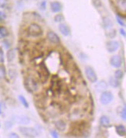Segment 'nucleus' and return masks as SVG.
<instances>
[{"mask_svg": "<svg viewBox=\"0 0 126 138\" xmlns=\"http://www.w3.org/2000/svg\"><path fill=\"white\" fill-rule=\"evenodd\" d=\"M6 17H7V16H6V12H4L3 11H0V23L4 22L6 19Z\"/></svg>", "mask_w": 126, "mask_h": 138, "instance_id": "7c9ffc66", "label": "nucleus"}, {"mask_svg": "<svg viewBox=\"0 0 126 138\" xmlns=\"http://www.w3.org/2000/svg\"><path fill=\"white\" fill-rule=\"evenodd\" d=\"M0 127H1V123H0Z\"/></svg>", "mask_w": 126, "mask_h": 138, "instance_id": "a19ab883", "label": "nucleus"}, {"mask_svg": "<svg viewBox=\"0 0 126 138\" xmlns=\"http://www.w3.org/2000/svg\"><path fill=\"white\" fill-rule=\"evenodd\" d=\"M7 4L6 0H0V8H5Z\"/></svg>", "mask_w": 126, "mask_h": 138, "instance_id": "c9c22d12", "label": "nucleus"}, {"mask_svg": "<svg viewBox=\"0 0 126 138\" xmlns=\"http://www.w3.org/2000/svg\"><path fill=\"white\" fill-rule=\"evenodd\" d=\"M93 4L95 7H100L101 6V0H93Z\"/></svg>", "mask_w": 126, "mask_h": 138, "instance_id": "72a5a7b5", "label": "nucleus"}, {"mask_svg": "<svg viewBox=\"0 0 126 138\" xmlns=\"http://www.w3.org/2000/svg\"><path fill=\"white\" fill-rule=\"evenodd\" d=\"M109 85L112 86V87H113V88H117V87H118V86L120 85V82L115 77H111L109 78Z\"/></svg>", "mask_w": 126, "mask_h": 138, "instance_id": "5701e85b", "label": "nucleus"}, {"mask_svg": "<svg viewBox=\"0 0 126 138\" xmlns=\"http://www.w3.org/2000/svg\"><path fill=\"white\" fill-rule=\"evenodd\" d=\"M4 62V53L2 48H0V64Z\"/></svg>", "mask_w": 126, "mask_h": 138, "instance_id": "473e14b6", "label": "nucleus"}, {"mask_svg": "<svg viewBox=\"0 0 126 138\" xmlns=\"http://www.w3.org/2000/svg\"><path fill=\"white\" fill-rule=\"evenodd\" d=\"M34 104L39 109H44L46 107V99L45 97L40 94L37 95L34 98Z\"/></svg>", "mask_w": 126, "mask_h": 138, "instance_id": "6e6552de", "label": "nucleus"}, {"mask_svg": "<svg viewBox=\"0 0 126 138\" xmlns=\"http://www.w3.org/2000/svg\"><path fill=\"white\" fill-rule=\"evenodd\" d=\"M19 130L23 136H25L28 138H36L39 135L37 130L33 127H20L19 128Z\"/></svg>", "mask_w": 126, "mask_h": 138, "instance_id": "20e7f679", "label": "nucleus"}, {"mask_svg": "<svg viewBox=\"0 0 126 138\" xmlns=\"http://www.w3.org/2000/svg\"><path fill=\"white\" fill-rule=\"evenodd\" d=\"M37 73H38V75L40 77V81L43 83H45L49 78L50 72H49L47 67H46V65L44 64H42L40 65L38 70H37Z\"/></svg>", "mask_w": 126, "mask_h": 138, "instance_id": "39448f33", "label": "nucleus"}, {"mask_svg": "<svg viewBox=\"0 0 126 138\" xmlns=\"http://www.w3.org/2000/svg\"><path fill=\"white\" fill-rule=\"evenodd\" d=\"M116 19H117V22L118 23V24L119 25H121V26H125V23L124 22V20L122 19V17H121V16H119L118 14L117 15V16H116Z\"/></svg>", "mask_w": 126, "mask_h": 138, "instance_id": "c85d7f7f", "label": "nucleus"}, {"mask_svg": "<svg viewBox=\"0 0 126 138\" xmlns=\"http://www.w3.org/2000/svg\"><path fill=\"white\" fill-rule=\"evenodd\" d=\"M123 77H124V72L121 70L118 69V70L115 71V78L119 80V79H121Z\"/></svg>", "mask_w": 126, "mask_h": 138, "instance_id": "bb28decb", "label": "nucleus"}, {"mask_svg": "<svg viewBox=\"0 0 126 138\" xmlns=\"http://www.w3.org/2000/svg\"><path fill=\"white\" fill-rule=\"evenodd\" d=\"M106 35H107V37H108L109 38H114L115 37V35H116V31H115V30H109V32L106 33Z\"/></svg>", "mask_w": 126, "mask_h": 138, "instance_id": "c756f323", "label": "nucleus"}, {"mask_svg": "<svg viewBox=\"0 0 126 138\" xmlns=\"http://www.w3.org/2000/svg\"><path fill=\"white\" fill-rule=\"evenodd\" d=\"M114 99V95L112 92L104 91L101 93L100 96V102L103 105H107L112 102Z\"/></svg>", "mask_w": 126, "mask_h": 138, "instance_id": "423d86ee", "label": "nucleus"}, {"mask_svg": "<svg viewBox=\"0 0 126 138\" xmlns=\"http://www.w3.org/2000/svg\"><path fill=\"white\" fill-rule=\"evenodd\" d=\"M2 113V103L0 102V114Z\"/></svg>", "mask_w": 126, "mask_h": 138, "instance_id": "ea45409f", "label": "nucleus"}, {"mask_svg": "<svg viewBox=\"0 0 126 138\" xmlns=\"http://www.w3.org/2000/svg\"><path fill=\"white\" fill-rule=\"evenodd\" d=\"M117 6L122 11H124V12H125V9H126V1L125 0H117Z\"/></svg>", "mask_w": 126, "mask_h": 138, "instance_id": "b1692460", "label": "nucleus"}, {"mask_svg": "<svg viewBox=\"0 0 126 138\" xmlns=\"http://www.w3.org/2000/svg\"><path fill=\"white\" fill-rule=\"evenodd\" d=\"M121 117L123 120L125 121V119H126V109H125V107H124L122 111L121 112Z\"/></svg>", "mask_w": 126, "mask_h": 138, "instance_id": "2f4dec72", "label": "nucleus"}, {"mask_svg": "<svg viewBox=\"0 0 126 138\" xmlns=\"http://www.w3.org/2000/svg\"><path fill=\"white\" fill-rule=\"evenodd\" d=\"M121 64H122L121 58L118 55H114L110 59V64L113 67H116V68L120 67L121 66Z\"/></svg>", "mask_w": 126, "mask_h": 138, "instance_id": "f8f14e48", "label": "nucleus"}, {"mask_svg": "<svg viewBox=\"0 0 126 138\" xmlns=\"http://www.w3.org/2000/svg\"><path fill=\"white\" fill-rule=\"evenodd\" d=\"M6 75V70L4 65L0 64V79H3Z\"/></svg>", "mask_w": 126, "mask_h": 138, "instance_id": "a878e982", "label": "nucleus"}, {"mask_svg": "<svg viewBox=\"0 0 126 138\" xmlns=\"http://www.w3.org/2000/svg\"><path fill=\"white\" fill-rule=\"evenodd\" d=\"M9 138H20V137L15 133H10L9 135Z\"/></svg>", "mask_w": 126, "mask_h": 138, "instance_id": "e433bc0d", "label": "nucleus"}, {"mask_svg": "<svg viewBox=\"0 0 126 138\" xmlns=\"http://www.w3.org/2000/svg\"><path fill=\"white\" fill-rule=\"evenodd\" d=\"M9 30H7L6 27L3 26H0V39L6 38L9 36Z\"/></svg>", "mask_w": 126, "mask_h": 138, "instance_id": "4be33fe9", "label": "nucleus"}, {"mask_svg": "<svg viewBox=\"0 0 126 138\" xmlns=\"http://www.w3.org/2000/svg\"><path fill=\"white\" fill-rule=\"evenodd\" d=\"M107 89V83L104 80H101V81H98L95 85L96 91H98L99 92H103L106 91Z\"/></svg>", "mask_w": 126, "mask_h": 138, "instance_id": "4468645a", "label": "nucleus"}, {"mask_svg": "<svg viewBox=\"0 0 126 138\" xmlns=\"http://www.w3.org/2000/svg\"><path fill=\"white\" fill-rule=\"evenodd\" d=\"M103 26L105 29H109L113 26V21L108 16L103 18Z\"/></svg>", "mask_w": 126, "mask_h": 138, "instance_id": "412c9836", "label": "nucleus"}, {"mask_svg": "<svg viewBox=\"0 0 126 138\" xmlns=\"http://www.w3.org/2000/svg\"><path fill=\"white\" fill-rule=\"evenodd\" d=\"M24 87L29 93H35L39 89V84L33 77L27 76L24 78Z\"/></svg>", "mask_w": 126, "mask_h": 138, "instance_id": "f03ea898", "label": "nucleus"}, {"mask_svg": "<svg viewBox=\"0 0 126 138\" xmlns=\"http://www.w3.org/2000/svg\"><path fill=\"white\" fill-rule=\"evenodd\" d=\"M115 131L117 134L120 136H125L126 135V128L124 125L120 124L115 127Z\"/></svg>", "mask_w": 126, "mask_h": 138, "instance_id": "6ab92c4d", "label": "nucleus"}, {"mask_svg": "<svg viewBox=\"0 0 126 138\" xmlns=\"http://www.w3.org/2000/svg\"><path fill=\"white\" fill-rule=\"evenodd\" d=\"M85 75H86V77L89 81H91L92 83H95L98 81V76H97L95 71L93 69V67H90V66L86 67Z\"/></svg>", "mask_w": 126, "mask_h": 138, "instance_id": "0eeeda50", "label": "nucleus"}, {"mask_svg": "<svg viewBox=\"0 0 126 138\" xmlns=\"http://www.w3.org/2000/svg\"><path fill=\"white\" fill-rule=\"evenodd\" d=\"M15 54H16L15 49H11V50H8L6 58H7V61L9 63H11L14 61V59L15 58Z\"/></svg>", "mask_w": 126, "mask_h": 138, "instance_id": "aec40b11", "label": "nucleus"}, {"mask_svg": "<svg viewBox=\"0 0 126 138\" xmlns=\"http://www.w3.org/2000/svg\"><path fill=\"white\" fill-rule=\"evenodd\" d=\"M100 124L101 126H102L103 127H109L111 122H110V119L107 117V116H102L100 118Z\"/></svg>", "mask_w": 126, "mask_h": 138, "instance_id": "a211bd4d", "label": "nucleus"}, {"mask_svg": "<svg viewBox=\"0 0 126 138\" xmlns=\"http://www.w3.org/2000/svg\"><path fill=\"white\" fill-rule=\"evenodd\" d=\"M47 39L50 42H51L52 44H58L60 42V37L57 34L53 31H49L47 33Z\"/></svg>", "mask_w": 126, "mask_h": 138, "instance_id": "9d476101", "label": "nucleus"}, {"mask_svg": "<svg viewBox=\"0 0 126 138\" xmlns=\"http://www.w3.org/2000/svg\"><path fill=\"white\" fill-rule=\"evenodd\" d=\"M15 121L21 125H27L30 123V119L27 116H16L14 119Z\"/></svg>", "mask_w": 126, "mask_h": 138, "instance_id": "9b49d317", "label": "nucleus"}, {"mask_svg": "<svg viewBox=\"0 0 126 138\" xmlns=\"http://www.w3.org/2000/svg\"><path fill=\"white\" fill-rule=\"evenodd\" d=\"M88 124L85 121H77L71 123L70 133L74 136H86V133H88Z\"/></svg>", "mask_w": 126, "mask_h": 138, "instance_id": "f257e3e1", "label": "nucleus"}, {"mask_svg": "<svg viewBox=\"0 0 126 138\" xmlns=\"http://www.w3.org/2000/svg\"><path fill=\"white\" fill-rule=\"evenodd\" d=\"M50 134H51V136H52L53 138H59V135H58V133H57V131L52 130V131L50 132Z\"/></svg>", "mask_w": 126, "mask_h": 138, "instance_id": "f704fd0d", "label": "nucleus"}, {"mask_svg": "<svg viewBox=\"0 0 126 138\" xmlns=\"http://www.w3.org/2000/svg\"><path fill=\"white\" fill-rule=\"evenodd\" d=\"M107 50L109 53H114L119 48V43L116 40H110L106 44Z\"/></svg>", "mask_w": 126, "mask_h": 138, "instance_id": "1a4fd4ad", "label": "nucleus"}, {"mask_svg": "<svg viewBox=\"0 0 126 138\" xmlns=\"http://www.w3.org/2000/svg\"><path fill=\"white\" fill-rule=\"evenodd\" d=\"M51 89L53 92H59L60 89V80L58 79L57 76H54L52 78V82H51Z\"/></svg>", "mask_w": 126, "mask_h": 138, "instance_id": "ddd939ff", "label": "nucleus"}, {"mask_svg": "<svg viewBox=\"0 0 126 138\" xmlns=\"http://www.w3.org/2000/svg\"><path fill=\"white\" fill-rule=\"evenodd\" d=\"M19 100H20V102L22 103V105H23L25 108H26V109L29 108V103H28L26 99L23 95H19Z\"/></svg>", "mask_w": 126, "mask_h": 138, "instance_id": "393cba45", "label": "nucleus"}, {"mask_svg": "<svg viewBox=\"0 0 126 138\" xmlns=\"http://www.w3.org/2000/svg\"><path fill=\"white\" fill-rule=\"evenodd\" d=\"M64 20V16L62 15V14H57V15H56L55 16H54V21L56 22V23H60V22H62L63 20Z\"/></svg>", "mask_w": 126, "mask_h": 138, "instance_id": "cd10ccee", "label": "nucleus"}, {"mask_svg": "<svg viewBox=\"0 0 126 138\" xmlns=\"http://www.w3.org/2000/svg\"><path fill=\"white\" fill-rule=\"evenodd\" d=\"M46 7V1H43L41 3H40V9L42 10H44Z\"/></svg>", "mask_w": 126, "mask_h": 138, "instance_id": "4c0bfd02", "label": "nucleus"}, {"mask_svg": "<svg viewBox=\"0 0 126 138\" xmlns=\"http://www.w3.org/2000/svg\"><path fill=\"white\" fill-rule=\"evenodd\" d=\"M120 33L121 34V35H122L124 37H125L126 33H125V30H124V29H120Z\"/></svg>", "mask_w": 126, "mask_h": 138, "instance_id": "58836bf2", "label": "nucleus"}, {"mask_svg": "<svg viewBox=\"0 0 126 138\" xmlns=\"http://www.w3.org/2000/svg\"><path fill=\"white\" fill-rule=\"evenodd\" d=\"M54 125H55V127L57 130L59 131H61V132H64L65 130H66V127H67V124L64 121L63 119H58L57 121L54 123Z\"/></svg>", "mask_w": 126, "mask_h": 138, "instance_id": "dca6fc26", "label": "nucleus"}, {"mask_svg": "<svg viewBox=\"0 0 126 138\" xmlns=\"http://www.w3.org/2000/svg\"><path fill=\"white\" fill-rule=\"evenodd\" d=\"M27 33L31 37H39L42 36L43 30L40 25L37 23H32L29 26L27 29Z\"/></svg>", "mask_w": 126, "mask_h": 138, "instance_id": "7ed1b4c3", "label": "nucleus"}, {"mask_svg": "<svg viewBox=\"0 0 126 138\" xmlns=\"http://www.w3.org/2000/svg\"><path fill=\"white\" fill-rule=\"evenodd\" d=\"M50 9L53 12H59L62 10V4L57 1L52 2L50 3Z\"/></svg>", "mask_w": 126, "mask_h": 138, "instance_id": "2eb2a0df", "label": "nucleus"}, {"mask_svg": "<svg viewBox=\"0 0 126 138\" xmlns=\"http://www.w3.org/2000/svg\"><path fill=\"white\" fill-rule=\"evenodd\" d=\"M59 30L60 32L63 34L64 36H69L70 33V30L69 28V26L64 23H60L59 26Z\"/></svg>", "mask_w": 126, "mask_h": 138, "instance_id": "f3484780", "label": "nucleus"}]
</instances>
